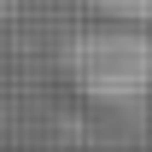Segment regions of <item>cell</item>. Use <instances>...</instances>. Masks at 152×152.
<instances>
[{"label": "cell", "mask_w": 152, "mask_h": 152, "mask_svg": "<svg viewBox=\"0 0 152 152\" xmlns=\"http://www.w3.org/2000/svg\"><path fill=\"white\" fill-rule=\"evenodd\" d=\"M105 23H140V29H152V0H88Z\"/></svg>", "instance_id": "2"}, {"label": "cell", "mask_w": 152, "mask_h": 152, "mask_svg": "<svg viewBox=\"0 0 152 152\" xmlns=\"http://www.w3.org/2000/svg\"><path fill=\"white\" fill-rule=\"evenodd\" d=\"M64 82L88 105L105 111H134L140 99H152V29L140 23H94L76 29L64 41Z\"/></svg>", "instance_id": "1"}]
</instances>
